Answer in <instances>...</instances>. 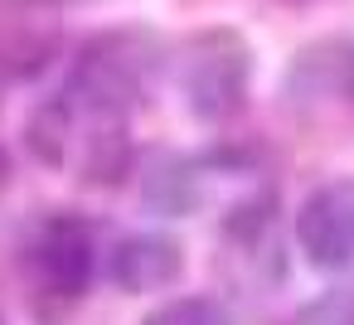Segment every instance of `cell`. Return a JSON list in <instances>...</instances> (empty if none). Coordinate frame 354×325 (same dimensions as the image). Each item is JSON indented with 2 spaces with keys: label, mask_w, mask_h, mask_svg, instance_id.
Listing matches in <instances>:
<instances>
[{
  "label": "cell",
  "mask_w": 354,
  "mask_h": 325,
  "mask_svg": "<svg viewBox=\"0 0 354 325\" xmlns=\"http://www.w3.org/2000/svg\"><path fill=\"white\" fill-rule=\"evenodd\" d=\"M301 248L315 267H344L354 262V185H325L301 209Z\"/></svg>",
  "instance_id": "obj_1"
},
{
  "label": "cell",
  "mask_w": 354,
  "mask_h": 325,
  "mask_svg": "<svg viewBox=\"0 0 354 325\" xmlns=\"http://www.w3.org/2000/svg\"><path fill=\"white\" fill-rule=\"evenodd\" d=\"M214 49L194 54L185 68V93L199 112H223L228 102H238L243 78H248V59L233 39H209Z\"/></svg>",
  "instance_id": "obj_2"
},
{
  "label": "cell",
  "mask_w": 354,
  "mask_h": 325,
  "mask_svg": "<svg viewBox=\"0 0 354 325\" xmlns=\"http://www.w3.org/2000/svg\"><path fill=\"white\" fill-rule=\"evenodd\" d=\"M112 272H117L122 286H136V291L165 286V281L180 272V252H175V243H165V238H131V243L117 252Z\"/></svg>",
  "instance_id": "obj_3"
},
{
  "label": "cell",
  "mask_w": 354,
  "mask_h": 325,
  "mask_svg": "<svg viewBox=\"0 0 354 325\" xmlns=\"http://www.w3.org/2000/svg\"><path fill=\"white\" fill-rule=\"evenodd\" d=\"M44 262L59 272V281L68 286H78L83 281V267H88V238L78 233V228H59L54 238H49V248H44Z\"/></svg>",
  "instance_id": "obj_4"
},
{
  "label": "cell",
  "mask_w": 354,
  "mask_h": 325,
  "mask_svg": "<svg viewBox=\"0 0 354 325\" xmlns=\"http://www.w3.org/2000/svg\"><path fill=\"white\" fill-rule=\"evenodd\" d=\"M146 325H228V315H223L214 301L189 296V301H170V306H160Z\"/></svg>",
  "instance_id": "obj_5"
},
{
  "label": "cell",
  "mask_w": 354,
  "mask_h": 325,
  "mask_svg": "<svg viewBox=\"0 0 354 325\" xmlns=\"http://www.w3.org/2000/svg\"><path fill=\"white\" fill-rule=\"evenodd\" d=\"M301 325H354V291H335L315 301L310 310H301Z\"/></svg>",
  "instance_id": "obj_6"
}]
</instances>
